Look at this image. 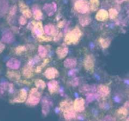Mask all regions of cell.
Returning <instances> with one entry per match:
<instances>
[{
    "label": "cell",
    "mask_w": 129,
    "mask_h": 121,
    "mask_svg": "<svg viewBox=\"0 0 129 121\" xmlns=\"http://www.w3.org/2000/svg\"><path fill=\"white\" fill-rule=\"evenodd\" d=\"M82 35V32L78 27H76L72 31L68 33L65 37L64 42L66 44H76L79 42L81 37Z\"/></svg>",
    "instance_id": "1"
},
{
    "label": "cell",
    "mask_w": 129,
    "mask_h": 121,
    "mask_svg": "<svg viewBox=\"0 0 129 121\" xmlns=\"http://www.w3.org/2000/svg\"><path fill=\"white\" fill-rule=\"evenodd\" d=\"M40 97H41V93L38 91L37 88H31L29 93L28 98L26 100V103L31 106L37 105L40 102Z\"/></svg>",
    "instance_id": "2"
},
{
    "label": "cell",
    "mask_w": 129,
    "mask_h": 121,
    "mask_svg": "<svg viewBox=\"0 0 129 121\" xmlns=\"http://www.w3.org/2000/svg\"><path fill=\"white\" fill-rule=\"evenodd\" d=\"M74 8L81 14H85L89 11V3L87 0H78L74 4Z\"/></svg>",
    "instance_id": "3"
},
{
    "label": "cell",
    "mask_w": 129,
    "mask_h": 121,
    "mask_svg": "<svg viewBox=\"0 0 129 121\" xmlns=\"http://www.w3.org/2000/svg\"><path fill=\"white\" fill-rule=\"evenodd\" d=\"M84 68L86 71L93 73L94 68V59L92 55H88L84 59Z\"/></svg>",
    "instance_id": "4"
},
{
    "label": "cell",
    "mask_w": 129,
    "mask_h": 121,
    "mask_svg": "<svg viewBox=\"0 0 129 121\" xmlns=\"http://www.w3.org/2000/svg\"><path fill=\"white\" fill-rule=\"evenodd\" d=\"M32 23H34L32 28L33 35L37 37L38 38L44 35V31L42 23L40 21H37V22H34V21H33Z\"/></svg>",
    "instance_id": "5"
},
{
    "label": "cell",
    "mask_w": 129,
    "mask_h": 121,
    "mask_svg": "<svg viewBox=\"0 0 129 121\" xmlns=\"http://www.w3.org/2000/svg\"><path fill=\"white\" fill-rule=\"evenodd\" d=\"M84 105H85L84 100L82 98H78L74 100V103H73V109L76 112H83L85 108Z\"/></svg>",
    "instance_id": "6"
},
{
    "label": "cell",
    "mask_w": 129,
    "mask_h": 121,
    "mask_svg": "<svg viewBox=\"0 0 129 121\" xmlns=\"http://www.w3.org/2000/svg\"><path fill=\"white\" fill-rule=\"evenodd\" d=\"M19 8H20V11L22 13L23 16H24L26 18H30L32 15V13H31V10L28 8V6L26 5L23 1H20L18 3Z\"/></svg>",
    "instance_id": "7"
},
{
    "label": "cell",
    "mask_w": 129,
    "mask_h": 121,
    "mask_svg": "<svg viewBox=\"0 0 129 121\" xmlns=\"http://www.w3.org/2000/svg\"><path fill=\"white\" fill-rule=\"evenodd\" d=\"M44 74L48 79H53L58 77V76L59 75V73L55 68H49L45 70Z\"/></svg>",
    "instance_id": "8"
},
{
    "label": "cell",
    "mask_w": 129,
    "mask_h": 121,
    "mask_svg": "<svg viewBox=\"0 0 129 121\" xmlns=\"http://www.w3.org/2000/svg\"><path fill=\"white\" fill-rule=\"evenodd\" d=\"M52 105V102L47 97L43 98L42 100V113L44 115H47L50 112V107Z\"/></svg>",
    "instance_id": "9"
},
{
    "label": "cell",
    "mask_w": 129,
    "mask_h": 121,
    "mask_svg": "<svg viewBox=\"0 0 129 121\" xmlns=\"http://www.w3.org/2000/svg\"><path fill=\"white\" fill-rule=\"evenodd\" d=\"M27 98V92L25 89H22L20 91L18 95L13 100L14 103H23Z\"/></svg>",
    "instance_id": "10"
},
{
    "label": "cell",
    "mask_w": 129,
    "mask_h": 121,
    "mask_svg": "<svg viewBox=\"0 0 129 121\" xmlns=\"http://www.w3.org/2000/svg\"><path fill=\"white\" fill-rule=\"evenodd\" d=\"M44 10L49 16H52L57 10L56 4L54 3L52 4H45L44 6Z\"/></svg>",
    "instance_id": "11"
},
{
    "label": "cell",
    "mask_w": 129,
    "mask_h": 121,
    "mask_svg": "<svg viewBox=\"0 0 129 121\" xmlns=\"http://www.w3.org/2000/svg\"><path fill=\"white\" fill-rule=\"evenodd\" d=\"M69 49L66 46L62 45V46L57 47L56 50V54L57 55V57L60 59H62L68 55Z\"/></svg>",
    "instance_id": "12"
},
{
    "label": "cell",
    "mask_w": 129,
    "mask_h": 121,
    "mask_svg": "<svg viewBox=\"0 0 129 121\" xmlns=\"http://www.w3.org/2000/svg\"><path fill=\"white\" fill-rule=\"evenodd\" d=\"M14 35L9 30H6L3 33L1 40L4 42L6 43H11L14 41Z\"/></svg>",
    "instance_id": "13"
},
{
    "label": "cell",
    "mask_w": 129,
    "mask_h": 121,
    "mask_svg": "<svg viewBox=\"0 0 129 121\" xmlns=\"http://www.w3.org/2000/svg\"><path fill=\"white\" fill-rule=\"evenodd\" d=\"M44 33L49 36V35L55 36L57 35V31L55 26L51 24H48V25H45L44 28Z\"/></svg>",
    "instance_id": "14"
},
{
    "label": "cell",
    "mask_w": 129,
    "mask_h": 121,
    "mask_svg": "<svg viewBox=\"0 0 129 121\" xmlns=\"http://www.w3.org/2000/svg\"><path fill=\"white\" fill-rule=\"evenodd\" d=\"M48 89L50 93H55L59 89V84L57 81L52 80L48 83Z\"/></svg>",
    "instance_id": "15"
},
{
    "label": "cell",
    "mask_w": 129,
    "mask_h": 121,
    "mask_svg": "<svg viewBox=\"0 0 129 121\" xmlns=\"http://www.w3.org/2000/svg\"><path fill=\"white\" fill-rule=\"evenodd\" d=\"M97 92L98 95H101L102 97H107L110 93V88L108 86L105 84H100L97 88Z\"/></svg>",
    "instance_id": "16"
},
{
    "label": "cell",
    "mask_w": 129,
    "mask_h": 121,
    "mask_svg": "<svg viewBox=\"0 0 129 121\" xmlns=\"http://www.w3.org/2000/svg\"><path fill=\"white\" fill-rule=\"evenodd\" d=\"M20 60L18 59H10V60H8V62L6 63V66L7 67L10 68V69H18L20 66Z\"/></svg>",
    "instance_id": "17"
},
{
    "label": "cell",
    "mask_w": 129,
    "mask_h": 121,
    "mask_svg": "<svg viewBox=\"0 0 129 121\" xmlns=\"http://www.w3.org/2000/svg\"><path fill=\"white\" fill-rule=\"evenodd\" d=\"M108 12L105 10H100L98 11L96 15V18L97 20L100 21H105L108 18Z\"/></svg>",
    "instance_id": "18"
},
{
    "label": "cell",
    "mask_w": 129,
    "mask_h": 121,
    "mask_svg": "<svg viewBox=\"0 0 129 121\" xmlns=\"http://www.w3.org/2000/svg\"><path fill=\"white\" fill-rule=\"evenodd\" d=\"M8 1L0 0V16H3L8 10Z\"/></svg>",
    "instance_id": "19"
},
{
    "label": "cell",
    "mask_w": 129,
    "mask_h": 121,
    "mask_svg": "<svg viewBox=\"0 0 129 121\" xmlns=\"http://www.w3.org/2000/svg\"><path fill=\"white\" fill-rule=\"evenodd\" d=\"M77 65V60L74 58H69L64 60V66L65 68H69V69H72L76 66Z\"/></svg>",
    "instance_id": "20"
},
{
    "label": "cell",
    "mask_w": 129,
    "mask_h": 121,
    "mask_svg": "<svg viewBox=\"0 0 129 121\" xmlns=\"http://www.w3.org/2000/svg\"><path fill=\"white\" fill-rule=\"evenodd\" d=\"M6 76L11 81H18L20 79V74L15 71H8L6 73Z\"/></svg>",
    "instance_id": "21"
},
{
    "label": "cell",
    "mask_w": 129,
    "mask_h": 121,
    "mask_svg": "<svg viewBox=\"0 0 129 121\" xmlns=\"http://www.w3.org/2000/svg\"><path fill=\"white\" fill-rule=\"evenodd\" d=\"M91 21V18L88 15H81L79 18V22L83 26H86Z\"/></svg>",
    "instance_id": "22"
},
{
    "label": "cell",
    "mask_w": 129,
    "mask_h": 121,
    "mask_svg": "<svg viewBox=\"0 0 129 121\" xmlns=\"http://www.w3.org/2000/svg\"><path fill=\"white\" fill-rule=\"evenodd\" d=\"M33 15L35 20H40L42 18L43 14L40 8H39L37 6H34L33 7Z\"/></svg>",
    "instance_id": "23"
},
{
    "label": "cell",
    "mask_w": 129,
    "mask_h": 121,
    "mask_svg": "<svg viewBox=\"0 0 129 121\" xmlns=\"http://www.w3.org/2000/svg\"><path fill=\"white\" fill-rule=\"evenodd\" d=\"M23 75L26 78H30L33 76L32 66L27 65L23 69Z\"/></svg>",
    "instance_id": "24"
},
{
    "label": "cell",
    "mask_w": 129,
    "mask_h": 121,
    "mask_svg": "<svg viewBox=\"0 0 129 121\" xmlns=\"http://www.w3.org/2000/svg\"><path fill=\"white\" fill-rule=\"evenodd\" d=\"M60 108L62 112L68 110L73 109V106L71 102L68 100L62 101L60 103Z\"/></svg>",
    "instance_id": "25"
},
{
    "label": "cell",
    "mask_w": 129,
    "mask_h": 121,
    "mask_svg": "<svg viewBox=\"0 0 129 121\" xmlns=\"http://www.w3.org/2000/svg\"><path fill=\"white\" fill-rule=\"evenodd\" d=\"M63 115H64V117L65 118V119L66 120L73 119V118H75L76 115L74 109L64 111V112H63Z\"/></svg>",
    "instance_id": "26"
},
{
    "label": "cell",
    "mask_w": 129,
    "mask_h": 121,
    "mask_svg": "<svg viewBox=\"0 0 129 121\" xmlns=\"http://www.w3.org/2000/svg\"><path fill=\"white\" fill-rule=\"evenodd\" d=\"M89 7L92 11H96L100 6L99 0H89Z\"/></svg>",
    "instance_id": "27"
},
{
    "label": "cell",
    "mask_w": 129,
    "mask_h": 121,
    "mask_svg": "<svg viewBox=\"0 0 129 121\" xmlns=\"http://www.w3.org/2000/svg\"><path fill=\"white\" fill-rule=\"evenodd\" d=\"M38 53L41 57H45L47 55V50L43 45H39L38 47Z\"/></svg>",
    "instance_id": "28"
},
{
    "label": "cell",
    "mask_w": 129,
    "mask_h": 121,
    "mask_svg": "<svg viewBox=\"0 0 129 121\" xmlns=\"http://www.w3.org/2000/svg\"><path fill=\"white\" fill-rule=\"evenodd\" d=\"M99 42L101 46L103 49H107L110 46V40L107 39H103V38H100L99 39Z\"/></svg>",
    "instance_id": "29"
},
{
    "label": "cell",
    "mask_w": 129,
    "mask_h": 121,
    "mask_svg": "<svg viewBox=\"0 0 129 121\" xmlns=\"http://www.w3.org/2000/svg\"><path fill=\"white\" fill-rule=\"evenodd\" d=\"M117 113H118V114L119 115L120 117H127V115H128V110H127V108H125V107H121V108H120L118 110Z\"/></svg>",
    "instance_id": "30"
},
{
    "label": "cell",
    "mask_w": 129,
    "mask_h": 121,
    "mask_svg": "<svg viewBox=\"0 0 129 121\" xmlns=\"http://www.w3.org/2000/svg\"><path fill=\"white\" fill-rule=\"evenodd\" d=\"M35 86H37V88H40V89H44L46 86V84L42 80V79H37L35 81Z\"/></svg>",
    "instance_id": "31"
},
{
    "label": "cell",
    "mask_w": 129,
    "mask_h": 121,
    "mask_svg": "<svg viewBox=\"0 0 129 121\" xmlns=\"http://www.w3.org/2000/svg\"><path fill=\"white\" fill-rule=\"evenodd\" d=\"M118 11L114 8H111L109 10L108 12V16L111 19H115L118 16Z\"/></svg>",
    "instance_id": "32"
},
{
    "label": "cell",
    "mask_w": 129,
    "mask_h": 121,
    "mask_svg": "<svg viewBox=\"0 0 129 121\" xmlns=\"http://www.w3.org/2000/svg\"><path fill=\"white\" fill-rule=\"evenodd\" d=\"M98 97V96L97 95L94 94V93H89V94L87 95L86 100L88 102H91Z\"/></svg>",
    "instance_id": "33"
},
{
    "label": "cell",
    "mask_w": 129,
    "mask_h": 121,
    "mask_svg": "<svg viewBox=\"0 0 129 121\" xmlns=\"http://www.w3.org/2000/svg\"><path fill=\"white\" fill-rule=\"evenodd\" d=\"M49 61H50V60H49V59H46V60H44V63H42V64L41 66H38L37 68V69H35V72H37V73H39V72L41 71L42 69V68H44V67L46 65V64H47Z\"/></svg>",
    "instance_id": "34"
},
{
    "label": "cell",
    "mask_w": 129,
    "mask_h": 121,
    "mask_svg": "<svg viewBox=\"0 0 129 121\" xmlns=\"http://www.w3.org/2000/svg\"><path fill=\"white\" fill-rule=\"evenodd\" d=\"M26 51V48L23 45H20L17 47L16 49V54H21L23 52Z\"/></svg>",
    "instance_id": "35"
},
{
    "label": "cell",
    "mask_w": 129,
    "mask_h": 121,
    "mask_svg": "<svg viewBox=\"0 0 129 121\" xmlns=\"http://www.w3.org/2000/svg\"><path fill=\"white\" fill-rule=\"evenodd\" d=\"M80 90L81 92H88L90 90H92V88L89 85H84L81 88Z\"/></svg>",
    "instance_id": "36"
},
{
    "label": "cell",
    "mask_w": 129,
    "mask_h": 121,
    "mask_svg": "<svg viewBox=\"0 0 129 121\" xmlns=\"http://www.w3.org/2000/svg\"><path fill=\"white\" fill-rule=\"evenodd\" d=\"M16 6H13L11 8V9L10 10V11H9V15L10 16H13L15 15L16 12Z\"/></svg>",
    "instance_id": "37"
},
{
    "label": "cell",
    "mask_w": 129,
    "mask_h": 121,
    "mask_svg": "<svg viewBox=\"0 0 129 121\" xmlns=\"http://www.w3.org/2000/svg\"><path fill=\"white\" fill-rule=\"evenodd\" d=\"M27 21H26V17H25L24 16H21L20 17V19H19V23L21 25H24L26 23Z\"/></svg>",
    "instance_id": "38"
},
{
    "label": "cell",
    "mask_w": 129,
    "mask_h": 121,
    "mask_svg": "<svg viewBox=\"0 0 129 121\" xmlns=\"http://www.w3.org/2000/svg\"><path fill=\"white\" fill-rule=\"evenodd\" d=\"M71 84L73 86H76L79 84V78H75L71 80Z\"/></svg>",
    "instance_id": "39"
},
{
    "label": "cell",
    "mask_w": 129,
    "mask_h": 121,
    "mask_svg": "<svg viewBox=\"0 0 129 121\" xmlns=\"http://www.w3.org/2000/svg\"><path fill=\"white\" fill-rule=\"evenodd\" d=\"M39 40V41H50L51 40V38L47 37H44V35L38 38Z\"/></svg>",
    "instance_id": "40"
},
{
    "label": "cell",
    "mask_w": 129,
    "mask_h": 121,
    "mask_svg": "<svg viewBox=\"0 0 129 121\" xmlns=\"http://www.w3.org/2000/svg\"><path fill=\"white\" fill-rule=\"evenodd\" d=\"M103 120H115V118H113L112 116L107 115L106 116V117H105V118H103Z\"/></svg>",
    "instance_id": "41"
},
{
    "label": "cell",
    "mask_w": 129,
    "mask_h": 121,
    "mask_svg": "<svg viewBox=\"0 0 129 121\" xmlns=\"http://www.w3.org/2000/svg\"><path fill=\"white\" fill-rule=\"evenodd\" d=\"M5 44H3L1 42H0V53L2 52L5 50Z\"/></svg>",
    "instance_id": "42"
},
{
    "label": "cell",
    "mask_w": 129,
    "mask_h": 121,
    "mask_svg": "<svg viewBox=\"0 0 129 121\" xmlns=\"http://www.w3.org/2000/svg\"><path fill=\"white\" fill-rule=\"evenodd\" d=\"M64 21H60V22L59 23V24H58V26H59V27H60V28L63 27V26H64Z\"/></svg>",
    "instance_id": "43"
},
{
    "label": "cell",
    "mask_w": 129,
    "mask_h": 121,
    "mask_svg": "<svg viewBox=\"0 0 129 121\" xmlns=\"http://www.w3.org/2000/svg\"><path fill=\"white\" fill-rule=\"evenodd\" d=\"M126 120H129V117H128V118H127Z\"/></svg>",
    "instance_id": "44"
},
{
    "label": "cell",
    "mask_w": 129,
    "mask_h": 121,
    "mask_svg": "<svg viewBox=\"0 0 129 121\" xmlns=\"http://www.w3.org/2000/svg\"><path fill=\"white\" fill-rule=\"evenodd\" d=\"M124 1H129V0H124Z\"/></svg>",
    "instance_id": "45"
}]
</instances>
